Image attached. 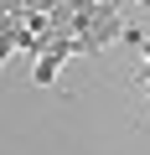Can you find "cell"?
<instances>
[{
	"mask_svg": "<svg viewBox=\"0 0 150 155\" xmlns=\"http://www.w3.org/2000/svg\"><path fill=\"white\" fill-rule=\"evenodd\" d=\"M124 31H129L124 5H119V0H104L93 16L78 21V31H72V36H78V52H83V57H98L109 41H124Z\"/></svg>",
	"mask_w": 150,
	"mask_h": 155,
	"instance_id": "6da1fadb",
	"label": "cell"
},
{
	"mask_svg": "<svg viewBox=\"0 0 150 155\" xmlns=\"http://www.w3.org/2000/svg\"><path fill=\"white\" fill-rule=\"evenodd\" d=\"M67 57H83V52H78V36H47V47H42V57H36V67H31L36 88H52V83H57V72H62Z\"/></svg>",
	"mask_w": 150,
	"mask_h": 155,
	"instance_id": "7a4b0ae2",
	"label": "cell"
}]
</instances>
